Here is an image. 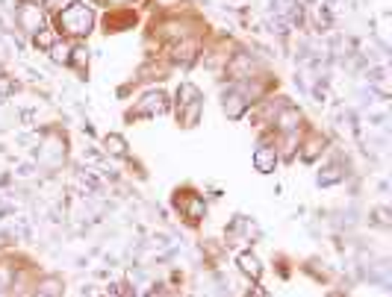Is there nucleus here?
<instances>
[{
	"mask_svg": "<svg viewBox=\"0 0 392 297\" xmlns=\"http://www.w3.org/2000/svg\"><path fill=\"white\" fill-rule=\"evenodd\" d=\"M133 21H136V15L130 9H109L104 18L107 33H121L124 27H133Z\"/></svg>",
	"mask_w": 392,
	"mask_h": 297,
	"instance_id": "6e6552de",
	"label": "nucleus"
},
{
	"mask_svg": "<svg viewBox=\"0 0 392 297\" xmlns=\"http://www.w3.org/2000/svg\"><path fill=\"white\" fill-rule=\"evenodd\" d=\"M71 47H74V45H62L60 38H56V45L50 47V59H53V62L68 65V62H71Z\"/></svg>",
	"mask_w": 392,
	"mask_h": 297,
	"instance_id": "9b49d317",
	"label": "nucleus"
},
{
	"mask_svg": "<svg viewBox=\"0 0 392 297\" xmlns=\"http://www.w3.org/2000/svg\"><path fill=\"white\" fill-rule=\"evenodd\" d=\"M56 24H60V33L62 35H68V38H83L94 27V12H92L89 4H83V0H74V4H68L60 15H56Z\"/></svg>",
	"mask_w": 392,
	"mask_h": 297,
	"instance_id": "f257e3e1",
	"label": "nucleus"
},
{
	"mask_svg": "<svg viewBox=\"0 0 392 297\" xmlns=\"http://www.w3.org/2000/svg\"><path fill=\"white\" fill-rule=\"evenodd\" d=\"M163 112H168V97H165V91L153 89V91L142 94V101L133 106L130 118H145V115H163Z\"/></svg>",
	"mask_w": 392,
	"mask_h": 297,
	"instance_id": "39448f33",
	"label": "nucleus"
},
{
	"mask_svg": "<svg viewBox=\"0 0 392 297\" xmlns=\"http://www.w3.org/2000/svg\"><path fill=\"white\" fill-rule=\"evenodd\" d=\"M33 297H60V294H48V291H36Z\"/></svg>",
	"mask_w": 392,
	"mask_h": 297,
	"instance_id": "dca6fc26",
	"label": "nucleus"
},
{
	"mask_svg": "<svg viewBox=\"0 0 392 297\" xmlns=\"http://www.w3.org/2000/svg\"><path fill=\"white\" fill-rule=\"evenodd\" d=\"M15 18H18V27H21L24 33L36 35L38 30H42V24H45V6L36 4V0H21V4H18Z\"/></svg>",
	"mask_w": 392,
	"mask_h": 297,
	"instance_id": "7ed1b4c3",
	"label": "nucleus"
},
{
	"mask_svg": "<svg viewBox=\"0 0 392 297\" xmlns=\"http://www.w3.org/2000/svg\"><path fill=\"white\" fill-rule=\"evenodd\" d=\"M248 106H251V103H248V94L236 91V89L224 94V115L233 118V121H236V118H242V115L248 112Z\"/></svg>",
	"mask_w": 392,
	"mask_h": 297,
	"instance_id": "0eeeda50",
	"label": "nucleus"
},
{
	"mask_svg": "<svg viewBox=\"0 0 392 297\" xmlns=\"http://www.w3.org/2000/svg\"><path fill=\"white\" fill-rule=\"evenodd\" d=\"M115 4H121V0H115Z\"/></svg>",
	"mask_w": 392,
	"mask_h": 297,
	"instance_id": "f3484780",
	"label": "nucleus"
},
{
	"mask_svg": "<svg viewBox=\"0 0 392 297\" xmlns=\"http://www.w3.org/2000/svg\"><path fill=\"white\" fill-rule=\"evenodd\" d=\"M174 206H178V212L186 218L189 224H198L204 212H207V203H204V197H198L195 191H178V197H174Z\"/></svg>",
	"mask_w": 392,
	"mask_h": 297,
	"instance_id": "20e7f679",
	"label": "nucleus"
},
{
	"mask_svg": "<svg viewBox=\"0 0 392 297\" xmlns=\"http://www.w3.org/2000/svg\"><path fill=\"white\" fill-rule=\"evenodd\" d=\"M248 297H268V294H266V291H263V288H254V291H251V294H248Z\"/></svg>",
	"mask_w": 392,
	"mask_h": 297,
	"instance_id": "2eb2a0df",
	"label": "nucleus"
},
{
	"mask_svg": "<svg viewBox=\"0 0 392 297\" xmlns=\"http://www.w3.org/2000/svg\"><path fill=\"white\" fill-rule=\"evenodd\" d=\"M236 265H239V271L248 276V280H254V283H257L260 276H263V265H260V259H257L254 253H248V250L236 256Z\"/></svg>",
	"mask_w": 392,
	"mask_h": 297,
	"instance_id": "1a4fd4ad",
	"label": "nucleus"
},
{
	"mask_svg": "<svg viewBox=\"0 0 392 297\" xmlns=\"http://www.w3.org/2000/svg\"><path fill=\"white\" fill-rule=\"evenodd\" d=\"M339 180H342L339 165H330V168H325V171L319 174V183H322V186H333V183H339Z\"/></svg>",
	"mask_w": 392,
	"mask_h": 297,
	"instance_id": "ddd939ff",
	"label": "nucleus"
},
{
	"mask_svg": "<svg viewBox=\"0 0 392 297\" xmlns=\"http://www.w3.org/2000/svg\"><path fill=\"white\" fill-rule=\"evenodd\" d=\"M322 147H325V138H319V135H316V138H310V142L304 145V159L312 162V159H316V156L322 153Z\"/></svg>",
	"mask_w": 392,
	"mask_h": 297,
	"instance_id": "f8f14e48",
	"label": "nucleus"
},
{
	"mask_svg": "<svg viewBox=\"0 0 392 297\" xmlns=\"http://www.w3.org/2000/svg\"><path fill=\"white\" fill-rule=\"evenodd\" d=\"M153 6H156V9H178L180 0H153Z\"/></svg>",
	"mask_w": 392,
	"mask_h": 297,
	"instance_id": "4468645a",
	"label": "nucleus"
},
{
	"mask_svg": "<svg viewBox=\"0 0 392 297\" xmlns=\"http://www.w3.org/2000/svg\"><path fill=\"white\" fill-rule=\"evenodd\" d=\"M254 168H257L260 174H271L274 168H278V145L263 142L257 150H254Z\"/></svg>",
	"mask_w": 392,
	"mask_h": 297,
	"instance_id": "423d86ee",
	"label": "nucleus"
},
{
	"mask_svg": "<svg viewBox=\"0 0 392 297\" xmlns=\"http://www.w3.org/2000/svg\"><path fill=\"white\" fill-rule=\"evenodd\" d=\"M201 115H204L201 89L195 83H180V89H178V121H180V127H186V130L198 127Z\"/></svg>",
	"mask_w": 392,
	"mask_h": 297,
	"instance_id": "f03ea898",
	"label": "nucleus"
},
{
	"mask_svg": "<svg viewBox=\"0 0 392 297\" xmlns=\"http://www.w3.org/2000/svg\"><path fill=\"white\" fill-rule=\"evenodd\" d=\"M104 147L112 153V156H127V142L121 135H115V133H109L107 138H104Z\"/></svg>",
	"mask_w": 392,
	"mask_h": 297,
	"instance_id": "9d476101",
	"label": "nucleus"
}]
</instances>
